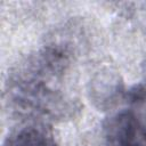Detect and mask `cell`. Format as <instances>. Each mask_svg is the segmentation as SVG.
I'll return each mask as SVG.
<instances>
[{
	"instance_id": "obj_1",
	"label": "cell",
	"mask_w": 146,
	"mask_h": 146,
	"mask_svg": "<svg viewBox=\"0 0 146 146\" xmlns=\"http://www.w3.org/2000/svg\"><path fill=\"white\" fill-rule=\"evenodd\" d=\"M67 56L59 49L48 48L18 68L8 82V96L16 107L40 114H55L64 97L58 89Z\"/></svg>"
},
{
	"instance_id": "obj_2",
	"label": "cell",
	"mask_w": 146,
	"mask_h": 146,
	"mask_svg": "<svg viewBox=\"0 0 146 146\" xmlns=\"http://www.w3.org/2000/svg\"><path fill=\"white\" fill-rule=\"evenodd\" d=\"M104 146H146V113L125 103L103 125Z\"/></svg>"
},
{
	"instance_id": "obj_3",
	"label": "cell",
	"mask_w": 146,
	"mask_h": 146,
	"mask_svg": "<svg viewBox=\"0 0 146 146\" xmlns=\"http://www.w3.org/2000/svg\"><path fill=\"white\" fill-rule=\"evenodd\" d=\"M2 146H57L52 133L42 125L31 124L13 131Z\"/></svg>"
}]
</instances>
